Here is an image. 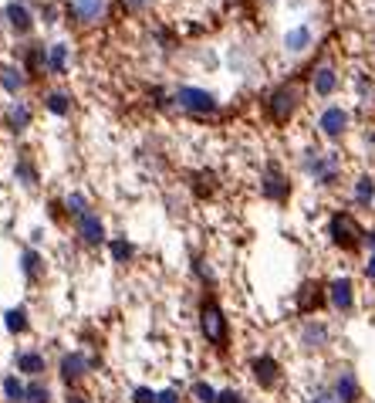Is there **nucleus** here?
<instances>
[{"mask_svg":"<svg viewBox=\"0 0 375 403\" xmlns=\"http://www.w3.org/2000/svg\"><path fill=\"white\" fill-rule=\"evenodd\" d=\"M365 234H369V230L355 220V213H348V211L332 213V220H328V237H332V244L341 251H358L365 244Z\"/></svg>","mask_w":375,"mask_h":403,"instance_id":"f257e3e1","label":"nucleus"},{"mask_svg":"<svg viewBox=\"0 0 375 403\" xmlns=\"http://www.w3.org/2000/svg\"><path fill=\"white\" fill-rule=\"evenodd\" d=\"M298 105H301V85L298 81H284L267 95V119L274 126H287L291 115L298 112Z\"/></svg>","mask_w":375,"mask_h":403,"instance_id":"f03ea898","label":"nucleus"},{"mask_svg":"<svg viewBox=\"0 0 375 403\" xmlns=\"http://www.w3.org/2000/svg\"><path fill=\"white\" fill-rule=\"evenodd\" d=\"M200 329H203L210 345H217V349L230 345V326H226V315L217 298H203L200 302Z\"/></svg>","mask_w":375,"mask_h":403,"instance_id":"7ed1b4c3","label":"nucleus"},{"mask_svg":"<svg viewBox=\"0 0 375 403\" xmlns=\"http://www.w3.org/2000/svg\"><path fill=\"white\" fill-rule=\"evenodd\" d=\"M301 166L308 176H315L321 187H335L338 173H341V163H338L335 153H321V150H304L301 156Z\"/></svg>","mask_w":375,"mask_h":403,"instance_id":"20e7f679","label":"nucleus"},{"mask_svg":"<svg viewBox=\"0 0 375 403\" xmlns=\"http://www.w3.org/2000/svg\"><path fill=\"white\" fill-rule=\"evenodd\" d=\"M172 102L193 115H213L217 112V95L207 92V88H196V85H179V88L172 92Z\"/></svg>","mask_w":375,"mask_h":403,"instance_id":"39448f33","label":"nucleus"},{"mask_svg":"<svg viewBox=\"0 0 375 403\" xmlns=\"http://www.w3.org/2000/svg\"><path fill=\"white\" fill-rule=\"evenodd\" d=\"M261 193L267 200H274V204H287V197H291V180L284 176V170L278 163H271L261 176Z\"/></svg>","mask_w":375,"mask_h":403,"instance_id":"423d86ee","label":"nucleus"},{"mask_svg":"<svg viewBox=\"0 0 375 403\" xmlns=\"http://www.w3.org/2000/svg\"><path fill=\"white\" fill-rule=\"evenodd\" d=\"M250 373H254V380L261 383V390H274V386L281 383V363L274 359V356H254L250 359Z\"/></svg>","mask_w":375,"mask_h":403,"instance_id":"0eeeda50","label":"nucleus"},{"mask_svg":"<svg viewBox=\"0 0 375 403\" xmlns=\"http://www.w3.org/2000/svg\"><path fill=\"white\" fill-rule=\"evenodd\" d=\"M298 312L301 315H315L325 302H328V285H321V282H304L298 288Z\"/></svg>","mask_w":375,"mask_h":403,"instance_id":"6e6552de","label":"nucleus"},{"mask_svg":"<svg viewBox=\"0 0 375 403\" xmlns=\"http://www.w3.org/2000/svg\"><path fill=\"white\" fill-rule=\"evenodd\" d=\"M318 129H321V136H328V139H341L345 129H348V112H345L341 105H328V109L318 115Z\"/></svg>","mask_w":375,"mask_h":403,"instance_id":"1a4fd4ad","label":"nucleus"},{"mask_svg":"<svg viewBox=\"0 0 375 403\" xmlns=\"http://www.w3.org/2000/svg\"><path fill=\"white\" fill-rule=\"evenodd\" d=\"M328 302H332V308H338V312H352V308H355V285H352V278L328 282Z\"/></svg>","mask_w":375,"mask_h":403,"instance_id":"9d476101","label":"nucleus"},{"mask_svg":"<svg viewBox=\"0 0 375 403\" xmlns=\"http://www.w3.org/2000/svg\"><path fill=\"white\" fill-rule=\"evenodd\" d=\"M335 400L338 403H358L362 400V386H358V380H355V373L352 369H341L338 373V380H335Z\"/></svg>","mask_w":375,"mask_h":403,"instance_id":"9b49d317","label":"nucleus"},{"mask_svg":"<svg viewBox=\"0 0 375 403\" xmlns=\"http://www.w3.org/2000/svg\"><path fill=\"white\" fill-rule=\"evenodd\" d=\"M105 7H109V0H71V14H75L81 24L102 20L105 18Z\"/></svg>","mask_w":375,"mask_h":403,"instance_id":"f8f14e48","label":"nucleus"},{"mask_svg":"<svg viewBox=\"0 0 375 403\" xmlns=\"http://www.w3.org/2000/svg\"><path fill=\"white\" fill-rule=\"evenodd\" d=\"M311 41H315V31H311L308 24H298V27H291V31L284 34V51L301 55V51H308V48H311Z\"/></svg>","mask_w":375,"mask_h":403,"instance_id":"ddd939ff","label":"nucleus"},{"mask_svg":"<svg viewBox=\"0 0 375 403\" xmlns=\"http://www.w3.org/2000/svg\"><path fill=\"white\" fill-rule=\"evenodd\" d=\"M4 18H7V24H11L18 34H27V31L34 27V18H31V11H27L24 4H18V0L4 7Z\"/></svg>","mask_w":375,"mask_h":403,"instance_id":"4468645a","label":"nucleus"},{"mask_svg":"<svg viewBox=\"0 0 375 403\" xmlns=\"http://www.w3.org/2000/svg\"><path fill=\"white\" fill-rule=\"evenodd\" d=\"M78 234L88 241V244H102L105 241V227H102V220H98V213H81L78 217Z\"/></svg>","mask_w":375,"mask_h":403,"instance_id":"2eb2a0df","label":"nucleus"},{"mask_svg":"<svg viewBox=\"0 0 375 403\" xmlns=\"http://www.w3.org/2000/svg\"><path fill=\"white\" fill-rule=\"evenodd\" d=\"M41 68H48V48H44L41 41H31V44L24 48V72L38 75Z\"/></svg>","mask_w":375,"mask_h":403,"instance_id":"dca6fc26","label":"nucleus"},{"mask_svg":"<svg viewBox=\"0 0 375 403\" xmlns=\"http://www.w3.org/2000/svg\"><path fill=\"white\" fill-rule=\"evenodd\" d=\"M88 359L81 356V352H71V356H64L61 359V376H64V383H78L81 376H85V369H88Z\"/></svg>","mask_w":375,"mask_h":403,"instance_id":"f3484780","label":"nucleus"},{"mask_svg":"<svg viewBox=\"0 0 375 403\" xmlns=\"http://www.w3.org/2000/svg\"><path fill=\"white\" fill-rule=\"evenodd\" d=\"M311 85H315V95L328 98L338 88V72L332 68V65H321L318 72H315V81H311Z\"/></svg>","mask_w":375,"mask_h":403,"instance_id":"a211bd4d","label":"nucleus"},{"mask_svg":"<svg viewBox=\"0 0 375 403\" xmlns=\"http://www.w3.org/2000/svg\"><path fill=\"white\" fill-rule=\"evenodd\" d=\"M328 326L325 322H308V326L301 329V343H304V349H321V345L328 343Z\"/></svg>","mask_w":375,"mask_h":403,"instance_id":"6ab92c4d","label":"nucleus"},{"mask_svg":"<svg viewBox=\"0 0 375 403\" xmlns=\"http://www.w3.org/2000/svg\"><path fill=\"white\" fill-rule=\"evenodd\" d=\"M24 68L18 65H0V85H4V92H11V95H18L20 88L27 85V78L20 75Z\"/></svg>","mask_w":375,"mask_h":403,"instance_id":"aec40b11","label":"nucleus"},{"mask_svg":"<svg viewBox=\"0 0 375 403\" xmlns=\"http://www.w3.org/2000/svg\"><path fill=\"white\" fill-rule=\"evenodd\" d=\"M4 122H7V129H11V133H24V129H27V122H31V109H27L24 102H18V105H11V109H7V119H4Z\"/></svg>","mask_w":375,"mask_h":403,"instance_id":"412c9836","label":"nucleus"},{"mask_svg":"<svg viewBox=\"0 0 375 403\" xmlns=\"http://www.w3.org/2000/svg\"><path fill=\"white\" fill-rule=\"evenodd\" d=\"M352 197H355L358 207H375V180L372 176H358Z\"/></svg>","mask_w":375,"mask_h":403,"instance_id":"4be33fe9","label":"nucleus"},{"mask_svg":"<svg viewBox=\"0 0 375 403\" xmlns=\"http://www.w3.org/2000/svg\"><path fill=\"white\" fill-rule=\"evenodd\" d=\"M14 176H18L24 187H38V166H34V159H31L27 153L18 159V166H14Z\"/></svg>","mask_w":375,"mask_h":403,"instance_id":"5701e85b","label":"nucleus"},{"mask_svg":"<svg viewBox=\"0 0 375 403\" xmlns=\"http://www.w3.org/2000/svg\"><path fill=\"white\" fill-rule=\"evenodd\" d=\"M64 68H68V44H51L48 48V72L64 75Z\"/></svg>","mask_w":375,"mask_h":403,"instance_id":"b1692460","label":"nucleus"},{"mask_svg":"<svg viewBox=\"0 0 375 403\" xmlns=\"http://www.w3.org/2000/svg\"><path fill=\"white\" fill-rule=\"evenodd\" d=\"M18 369H20V373L38 376L41 369H44V356H41V352H20V356H18Z\"/></svg>","mask_w":375,"mask_h":403,"instance_id":"393cba45","label":"nucleus"},{"mask_svg":"<svg viewBox=\"0 0 375 403\" xmlns=\"http://www.w3.org/2000/svg\"><path fill=\"white\" fill-rule=\"evenodd\" d=\"M4 322H7V329L11 332H27V308H7L4 312Z\"/></svg>","mask_w":375,"mask_h":403,"instance_id":"a878e982","label":"nucleus"},{"mask_svg":"<svg viewBox=\"0 0 375 403\" xmlns=\"http://www.w3.org/2000/svg\"><path fill=\"white\" fill-rule=\"evenodd\" d=\"M4 393H7V400H11V403H24V400H27V386L20 383L18 376H7V380H4Z\"/></svg>","mask_w":375,"mask_h":403,"instance_id":"bb28decb","label":"nucleus"},{"mask_svg":"<svg viewBox=\"0 0 375 403\" xmlns=\"http://www.w3.org/2000/svg\"><path fill=\"white\" fill-rule=\"evenodd\" d=\"M20 268H24V275L34 282V278H38V271H41V254H38V251H31V248L24 251V254H20Z\"/></svg>","mask_w":375,"mask_h":403,"instance_id":"cd10ccee","label":"nucleus"},{"mask_svg":"<svg viewBox=\"0 0 375 403\" xmlns=\"http://www.w3.org/2000/svg\"><path fill=\"white\" fill-rule=\"evenodd\" d=\"M44 105H48L55 115H68V112H71V98L64 95V92H51V95L44 98Z\"/></svg>","mask_w":375,"mask_h":403,"instance_id":"c85d7f7f","label":"nucleus"},{"mask_svg":"<svg viewBox=\"0 0 375 403\" xmlns=\"http://www.w3.org/2000/svg\"><path fill=\"white\" fill-rule=\"evenodd\" d=\"M132 254H135V251H132V244L125 241V237L112 241V258H115V261H122V265H125V261H132Z\"/></svg>","mask_w":375,"mask_h":403,"instance_id":"c756f323","label":"nucleus"},{"mask_svg":"<svg viewBox=\"0 0 375 403\" xmlns=\"http://www.w3.org/2000/svg\"><path fill=\"white\" fill-rule=\"evenodd\" d=\"M193 397H196L200 403H217V400H220V393H217L210 383H196V386H193Z\"/></svg>","mask_w":375,"mask_h":403,"instance_id":"7c9ffc66","label":"nucleus"},{"mask_svg":"<svg viewBox=\"0 0 375 403\" xmlns=\"http://www.w3.org/2000/svg\"><path fill=\"white\" fill-rule=\"evenodd\" d=\"M64 207H68V213H75V217H81V213H88V204H85V197H81V193H68Z\"/></svg>","mask_w":375,"mask_h":403,"instance_id":"2f4dec72","label":"nucleus"},{"mask_svg":"<svg viewBox=\"0 0 375 403\" xmlns=\"http://www.w3.org/2000/svg\"><path fill=\"white\" fill-rule=\"evenodd\" d=\"M48 400H51L48 386H41V383H31V386H27V403H48Z\"/></svg>","mask_w":375,"mask_h":403,"instance_id":"473e14b6","label":"nucleus"},{"mask_svg":"<svg viewBox=\"0 0 375 403\" xmlns=\"http://www.w3.org/2000/svg\"><path fill=\"white\" fill-rule=\"evenodd\" d=\"M132 400L135 403H156L159 400V393H152V390H146V386H139V390L132 393Z\"/></svg>","mask_w":375,"mask_h":403,"instance_id":"72a5a7b5","label":"nucleus"},{"mask_svg":"<svg viewBox=\"0 0 375 403\" xmlns=\"http://www.w3.org/2000/svg\"><path fill=\"white\" fill-rule=\"evenodd\" d=\"M217 403H244V397L237 390H220V400Z\"/></svg>","mask_w":375,"mask_h":403,"instance_id":"f704fd0d","label":"nucleus"},{"mask_svg":"<svg viewBox=\"0 0 375 403\" xmlns=\"http://www.w3.org/2000/svg\"><path fill=\"white\" fill-rule=\"evenodd\" d=\"M193 268H196V275H200V278H203V282H210V285H213V271H210L207 265H203V261H200V258H196V261H193Z\"/></svg>","mask_w":375,"mask_h":403,"instance_id":"c9c22d12","label":"nucleus"},{"mask_svg":"<svg viewBox=\"0 0 375 403\" xmlns=\"http://www.w3.org/2000/svg\"><path fill=\"white\" fill-rule=\"evenodd\" d=\"M156 403H179V393H176V390H163Z\"/></svg>","mask_w":375,"mask_h":403,"instance_id":"e433bc0d","label":"nucleus"},{"mask_svg":"<svg viewBox=\"0 0 375 403\" xmlns=\"http://www.w3.org/2000/svg\"><path fill=\"white\" fill-rule=\"evenodd\" d=\"M41 14H44V24H55V20H57V11L51 7V4H44V11H41Z\"/></svg>","mask_w":375,"mask_h":403,"instance_id":"4c0bfd02","label":"nucleus"},{"mask_svg":"<svg viewBox=\"0 0 375 403\" xmlns=\"http://www.w3.org/2000/svg\"><path fill=\"white\" fill-rule=\"evenodd\" d=\"M125 4H129L132 11H146V7H149L152 0H125Z\"/></svg>","mask_w":375,"mask_h":403,"instance_id":"58836bf2","label":"nucleus"},{"mask_svg":"<svg viewBox=\"0 0 375 403\" xmlns=\"http://www.w3.org/2000/svg\"><path fill=\"white\" fill-rule=\"evenodd\" d=\"M365 275H369V278H372V282H375V254H372V258H369V261H365Z\"/></svg>","mask_w":375,"mask_h":403,"instance_id":"ea45409f","label":"nucleus"},{"mask_svg":"<svg viewBox=\"0 0 375 403\" xmlns=\"http://www.w3.org/2000/svg\"><path fill=\"white\" fill-rule=\"evenodd\" d=\"M365 244H369V248H372V254H375V230H369V234H365Z\"/></svg>","mask_w":375,"mask_h":403,"instance_id":"a19ab883","label":"nucleus"},{"mask_svg":"<svg viewBox=\"0 0 375 403\" xmlns=\"http://www.w3.org/2000/svg\"><path fill=\"white\" fill-rule=\"evenodd\" d=\"M68 403H85V400L81 397H68Z\"/></svg>","mask_w":375,"mask_h":403,"instance_id":"79ce46f5","label":"nucleus"},{"mask_svg":"<svg viewBox=\"0 0 375 403\" xmlns=\"http://www.w3.org/2000/svg\"><path fill=\"white\" fill-rule=\"evenodd\" d=\"M369 143H372V146H375V133H369Z\"/></svg>","mask_w":375,"mask_h":403,"instance_id":"37998d69","label":"nucleus"}]
</instances>
